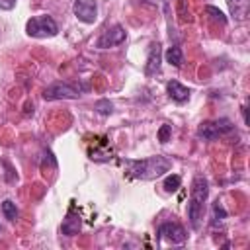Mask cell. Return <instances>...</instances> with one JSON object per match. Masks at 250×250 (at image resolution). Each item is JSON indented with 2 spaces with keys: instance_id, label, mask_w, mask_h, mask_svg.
I'll use <instances>...</instances> for the list:
<instances>
[{
  "instance_id": "cell-14",
  "label": "cell",
  "mask_w": 250,
  "mask_h": 250,
  "mask_svg": "<svg viewBox=\"0 0 250 250\" xmlns=\"http://www.w3.org/2000/svg\"><path fill=\"white\" fill-rule=\"evenodd\" d=\"M180 186H182V178H180L178 174H170V176H166V178H164V184H162V188H164L168 193L178 191Z\"/></svg>"
},
{
  "instance_id": "cell-17",
  "label": "cell",
  "mask_w": 250,
  "mask_h": 250,
  "mask_svg": "<svg viewBox=\"0 0 250 250\" xmlns=\"http://www.w3.org/2000/svg\"><path fill=\"white\" fill-rule=\"evenodd\" d=\"M96 111L102 115H109L113 111V104L109 100H100V102H96Z\"/></svg>"
},
{
  "instance_id": "cell-7",
  "label": "cell",
  "mask_w": 250,
  "mask_h": 250,
  "mask_svg": "<svg viewBox=\"0 0 250 250\" xmlns=\"http://www.w3.org/2000/svg\"><path fill=\"white\" fill-rule=\"evenodd\" d=\"M72 12L84 23H94L98 20V6L94 0H74Z\"/></svg>"
},
{
  "instance_id": "cell-2",
  "label": "cell",
  "mask_w": 250,
  "mask_h": 250,
  "mask_svg": "<svg viewBox=\"0 0 250 250\" xmlns=\"http://www.w3.org/2000/svg\"><path fill=\"white\" fill-rule=\"evenodd\" d=\"M207 195H209V184L199 174L191 182V193H189V203H188V217H189V225L193 229H199V225H201Z\"/></svg>"
},
{
  "instance_id": "cell-18",
  "label": "cell",
  "mask_w": 250,
  "mask_h": 250,
  "mask_svg": "<svg viewBox=\"0 0 250 250\" xmlns=\"http://www.w3.org/2000/svg\"><path fill=\"white\" fill-rule=\"evenodd\" d=\"M170 135H172V125H168V123L160 125V129H158V141L160 143H168Z\"/></svg>"
},
{
  "instance_id": "cell-15",
  "label": "cell",
  "mask_w": 250,
  "mask_h": 250,
  "mask_svg": "<svg viewBox=\"0 0 250 250\" xmlns=\"http://www.w3.org/2000/svg\"><path fill=\"white\" fill-rule=\"evenodd\" d=\"M225 219H227L225 207H223L219 201H215V203L211 205V223L217 225V223H221V221H225Z\"/></svg>"
},
{
  "instance_id": "cell-4",
  "label": "cell",
  "mask_w": 250,
  "mask_h": 250,
  "mask_svg": "<svg viewBox=\"0 0 250 250\" xmlns=\"http://www.w3.org/2000/svg\"><path fill=\"white\" fill-rule=\"evenodd\" d=\"M82 90L80 86L72 84V82H53L51 86H47L43 90V98L47 102H53V100H76L82 96Z\"/></svg>"
},
{
  "instance_id": "cell-12",
  "label": "cell",
  "mask_w": 250,
  "mask_h": 250,
  "mask_svg": "<svg viewBox=\"0 0 250 250\" xmlns=\"http://www.w3.org/2000/svg\"><path fill=\"white\" fill-rule=\"evenodd\" d=\"M229 4V10L230 14L236 18V20H246L248 18V12H250V0H227Z\"/></svg>"
},
{
  "instance_id": "cell-13",
  "label": "cell",
  "mask_w": 250,
  "mask_h": 250,
  "mask_svg": "<svg viewBox=\"0 0 250 250\" xmlns=\"http://www.w3.org/2000/svg\"><path fill=\"white\" fill-rule=\"evenodd\" d=\"M166 62H170L172 66H182L184 64V55H182V49L178 45L168 47V51H166Z\"/></svg>"
},
{
  "instance_id": "cell-3",
  "label": "cell",
  "mask_w": 250,
  "mask_h": 250,
  "mask_svg": "<svg viewBox=\"0 0 250 250\" xmlns=\"http://www.w3.org/2000/svg\"><path fill=\"white\" fill-rule=\"evenodd\" d=\"M232 129H234L232 121L225 119V117L223 119H213V121H203L197 127V137L203 139V141H217L219 137L229 135Z\"/></svg>"
},
{
  "instance_id": "cell-5",
  "label": "cell",
  "mask_w": 250,
  "mask_h": 250,
  "mask_svg": "<svg viewBox=\"0 0 250 250\" xmlns=\"http://www.w3.org/2000/svg\"><path fill=\"white\" fill-rule=\"evenodd\" d=\"M25 31L29 37H53L57 35L59 27L57 21L51 16H33L27 23H25Z\"/></svg>"
},
{
  "instance_id": "cell-1",
  "label": "cell",
  "mask_w": 250,
  "mask_h": 250,
  "mask_svg": "<svg viewBox=\"0 0 250 250\" xmlns=\"http://www.w3.org/2000/svg\"><path fill=\"white\" fill-rule=\"evenodd\" d=\"M125 166H127V176L135 180H154L164 172H168L172 168V162L166 156H150L143 160H125Z\"/></svg>"
},
{
  "instance_id": "cell-9",
  "label": "cell",
  "mask_w": 250,
  "mask_h": 250,
  "mask_svg": "<svg viewBox=\"0 0 250 250\" xmlns=\"http://www.w3.org/2000/svg\"><path fill=\"white\" fill-rule=\"evenodd\" d=\"M160 61H162V49H160V43H158V41H152L150 47H148V57H146L145 72H146L148 76L158 74V70H160Z\"/></svg>"
},
{
  "instance_id": "cell-19",
  "label": "cell",
  "mask_w": 250,
  "mask_h": 250,
  "mask_svg": "<svg viewBox=\"0 0 250 250\" xmlns=\"http://www.w3.org/2000/svg\"><path fill=\"white\" fill-rule=\"evenodd\" d=\"M205 12L211 14L215 20H219L221 23H227V18H225V14H223L219 8H215V6H205Z\"/></svg>"
},
{
  "instance_id": "cell-10",
  "label": "cell",
  "mask_w": 250,
  "mask_h": 250,
  "mask_svg": "<svg viewBox=\"0 0 250 250\" xmlns=\"http://www.w3.org/2000/svg\"><path fill=\"white\" fill-rule=\"evenodd\" d=\"M80 229H82L80 215H78L74 209H70V211L66 213L64 221H62L61 230H62V234H66V236H74V234H78V232H80Z\"/></svg>"
},
{
  "instance_id": "cell-8",
  "label": "cell",
  "mask_w": 250,
  "mask_h": 250,
  "mask_svg": "<svg viewBox=\"0 0 250 250\" xmlns=\"http://www.w3.org/2000/svg\"><path fill=\"white\" fill-rule=\"evenodd\" d=\"M158 238H168L174 244H182V242H186L188 234H186V230H184L182 225L168 221V223H162L158 227Z\"/></svg>"
},
{
  "instance_id": "cell-6",
  "label": "cell",
  "mask_w": 250,
  "mask_h": 250,
  "mask_svg": "<svg viewBox=\"0 0 250 250\" xmlns=\"http://www.w3.org/2000/svg\"><path fill=\"white\" fill-rule=\"evenodd\" d=\"M127 37V31L123 29V25H113V27H107L96 41V47L98 49H109V47H115V45H121Z\"/></svg>"
},
{
  "instance_id": "cell-16",
  "label": "cell",
  "mask_w": 250,
  "mask_h": 250,
  "mask_svg": "<svg viewBox=\"0 0 250 250\" xmlns=\"http://www.w3.org/2000/svg\"><path fill=\"white\" fill-rule=\"evenodd\" d=\"M2 213H4V217L8 221H16L18 219V207H16V203L12 199L2 201Z\"/></svg>"
},
{
  "instance_id": "cell-20",
  "label": "cell",
  "mask_w": 250,
  "mask_h": 250,
  "mask_svg": "<svg viewBox=\"0 0 250 250\" xmlns=\"http://www.w3.org/2000/svg\"><path fill=\"white\" fill-rule=\"evenodd\" d=\"M16 6V0H0V10H12Z\"/></svg>"
},
{
  "instance_id": "cell-11",
  "label": "cell",
  "mask_w": 250,
  "mask_h": 250,
  "mask_svg": "<svg viewBox=\"0 0 250 250\" xmlns=\"http://www.w3.org/2000/svg\"><path fill=\"white\" fill-rule=\"evenodd\" d=\"M166 92H168V96L174 100V102H186V100H189V90L184 86V84H180L178 80H170L168 84H166Z\"/></svg>"
}]
</instances>
